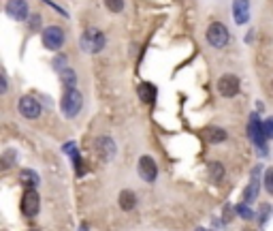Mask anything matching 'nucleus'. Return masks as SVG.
Returning <instances> with one entry per match:
<instances>
[{"label":"nucleus","instance_id":"nucleus-1","mask_svg":"<svg viewBox=\"0 0 273 231\" xmlns=\"http://www.w3.org/2000/svg\"><path fill=\"white\" fill-rule=\"evenodd\" d=\"M105 34L101 30H96V28H90L86 30L84 34H81V39H79V47L86 51V54H98L103 47H105Z\"/></svg>","mask_w":273,"mask_h":231},{"label":"nucleus","instance_id":"nucleus-2","mask_svg":"<svg viewBox=\"0 0 273 231\" xmlns=\"http://www.w3.org/2000/svg\"><path fill=\"white\" fill-rule=\"evenodd\" d=\"M60 107L66 118H75L81 111V107H84V96H81V92L75 90V88H66V92L60 101Z\"/></svg>","mask_w":273,"mask_h":231},{"label":"nucleus","instance_id":"nucleus-3","mask_svg":"<svg viewBox=\"0 0 273 231\" xmlns=\"http://www.w3.org/2000/svg\"><path fill=\"white\" fill-rule=\"evenodd\" d=\"M229 39H231V34H229V28H226L224 24H220V22L209 24V28H207V41H209V45H212V47L222 49V47L229 45Z\"/></svg>","mask_w":273,"mask_h":231},{"label":"nucleus","instance_id":"nucleus-4","mask_svg":"<svg viewBox=\"0 0 273 231\" xmlns=\"http://www.w3.org/2000/svg\"><path fill=\"white\" fill-rule=\"evenodd\" d=\"M41 41H43L45 49L58 51L64 45V30H62L60 26H47V28H43V32H41Z\"/></svg>","mask_w":273,"mask_h":231},{"label":"nucleus","instance_id":"nucleus-5","mask_svg":"<svg viewBox=\"0 0 273 231\" xmlns=\"http://www.w3.org/2000/svg\"><path fill=\"white\" fill-rule=\"evenodd\" d=\"M248 131H250V139L254 141V146H258L260 154H267V146H265L267 135H265V131H262V122L258 120V113H252Z\"/></svg>","mask_w":273,"mask_h":231},{"label":"nucleus","instance_id":"nucleus-6","mask_svg":"<svg viewBox=\"0 0 273 231\" xmlns=\"http://www.w3.org/2000/svg\"><path fill=\"white\" fill-rule=\"evenodd\" d=\"M39 208H41V197L34 189H26V193L22 195V214L34 218L39 214Z\"/></svg>","mask_w":273,"mask_h":231},{"label":"nucleus","instance_id":"nucleus-7","mask_svg":"<svg viewBox=\"0 0 273 231\" xmlns=\"http://www.w3.org/2000/svg\"><path fill=\"white\" fill-rule=\"evenodd\" d=\"M5 11L11 20H17V22H24L30 17V9H28V3H26V0H7Z\"/></svg>","mask_w":273,"mask_h":231},{"label":"nucleus","instance_id":"nucleus-8","mask_svg":"<svg viewBox=\"0 0 273 231\" xmlns=\"http://www.w3.org/2000/svg\"><path fill=\"white\" fill-rule=\"evenodd\" d=\"M136 169H139V176L143 178L145 182H156L158 178V165L154 161L152 156H141L139 158V165H136Z\"/></svg>","mask_w":273,"mask_h":231},{"label":"nucleus","instance_id":"nucleus-9","mask_svg":"<svg viewBox=\"0 0 273 231\" xmlns=\"http://www.w3.org/2000/svg\"><path fill=\"white\" fill-rule=\"evenodd\" d=\"M260 165H256V169L252 171V176H250V184H248V189H245V193H243V203H254L256 201V197H258V193H260Z\"/></svg>","mask_w":273,"mask_h":231},{"label":"nucleus","instance_id":"nucleus-10","mask_svg":"<svg viewBox=\"0 0 273 231\" xmlns=\"http://www.w3.org/2000/svg\"><path fill=\"white\" fill-rule=\"evenodd\" d=\"M239 88H241V82H239V77H235V75H222L220 79H218V92H220L222 96H235L239 92Z\"/></svg>","mask_w":273,"mask_h":231},{"label":"nucleus","instance_id":"nucleus-11","mask_svg":"<svg viewBox=\"0 0 273 231\" xmlns=\"http://www.w3.org/2000/svg\"><path fill=\"white\" fill-rule=\"evenodd\" d=\"M20 113L28 120H36L41 116V103L34 96H22L20 101Z\"/></svg>","mask_w":273,"mask_h":231},{"label":"nucleus","instance_id":"nucleus-12","mask_svg":"<svg viewBox=\"0 0 273 231\" xmlns=\"http://www.w3.org/2000/svg\"><path fill=\"white\" fill-rule=\"evenodd\" d=\"M94 148H96V154L103 158V161H111L115 156V144L109 137H98L94 141Z\"/></svg>","mask_w":273,"mask_h":231},{"label":"nucleus","instance_id":"nucleus-13","mask_svg":"<svg viewBox=\"0 0 273 231\" xmlns=\"http://www.w3.org/2000/svg\"><path fill=\"white\" fill-rule=\"evenodd\" d=\"M233 20L239 26L250 20V3L248 0H235L233 3Z\"/></svg>","mask_w":273,"mask_h":231},{"label":"nucleus","instance_id":"nucleus-14","mask_svg":"<svg viewBox=\"0 0 273 231\" xmlns=\"http://www.w3.org/2000/svg\"><path fill=\"white\" fill-rule=\"evenodd\" d=\"M136 94H139V99L143 103H154L156 101V86L150 84V82H141L136 86Z\"/></svg>","mask_w":273,"mask_h":231},{"label":"nucleus","instance_id":"nucleus-15","mask_svg":"<svg viewBox=\"0 0 273 231\" xmlns=\"http://www.w3.org/2000/svg\"><path fill=\"white\" fill-rule=\"evenodd\" d=\"M117 201H120V208H122L124 212H130V210H134V206H136V195H134L132 191H122L120 197H117Z\"/></svg>","mask_w":273,"mask_h":231},{"label":"nucleus","instance_id":"nucleus-16","mask_svg":"<svg viewBox=\"0 0 273 231\" xmlns=\"http://www.w3.org/2000/svg\"><path fill=\"white\" fill-rule=\"evenodd\" d=\"M226 137L229 135H226L224 129H207L205 131V139L209 141V144H222Z\"/></svg>","mask_w":273,"mask_h":231},{"label":"nucleus","instance_id":"nucleus-17","mask_svg":"<svg viewBox=\"0 0 273 231\" xmlns=\"http://www.w3.org/2000/svg\"><path fill=\"white\" fill-rule=\"evenodd\" d=\"M20 182L26 186V189H34V186L39 184V176L30 169H22L20 171Z\"/></svg>","mask_w":273,"mask_h":231},{"label":"nucleus","instance_id":"nucleus-18","mask_svg":"<svg viewBox=\"0 0 273 231\" xmlns=\"http://www.w3.org/2000/svg\"><path fill=\"white\" fill-rule=\"evenodd\" d=\"M209 180L214 184H220L224 180V167L222 163H209Z\"/></svg>","mask_w":273,"mask_h":231},{"label":"nucleus","instance_id":"nucleus-19","mask_svg":"<svg viewBox=\"0 0 273 231\" xmlns=\"http://www.w3.org/2000/svg\"><path fill=\"white\" fill-rule=\"evenodd\" d=\"M60 79H62V84H64L66 88H75V84H77V75H75V71H73L71 67H66V69H62L60 71Z\"/></svg>","mask_w":273,"mask_h":231},{"label":"nucleus","instance_id":"nucleus-20","mask_svg":"<svg viewBox=\"0 0 273 231\" xmlns=\"http://www.w3.org/2000/svg\"><path fill=\"white\" fill-rule=\"evenodd\" d=\"M64 152L73 158V163H75V167H77V176H81L84 171H81V161H79V152H77V146L73 144V141H69V144H64Z\"/></svg>","mask_w":273,"mask_h":231},{"label":"nucleus","instance_id":"nucleus-21","mask_svg":"<svg viewBox=\"0 0 273 231\" xmlns=\"http://www.w3.org/2000/svg\"><path fill=\"white\" fill-rule=\"evenodd\" d=\"M237 214H239L243 220H252L254 216H256V214H254V212L250 210L248 203H239V206H237Z\"/></svg>","mask_w":273,"mask_h":231},{"label":"nucleus","instance_id":"nucleus-22","mask_svg":"<svg viewBox=\"0 0 273 231\" xmlns=\"http://www.w3.org/2000/svg\"><path fill=\"white\" fill-rule=\"evenodd\" d=\"M105 7L111 13H120L122 9H124V0H105Z\"/></svg>","mask_w":273,"mask_h":231},{"label":"nucleus","instance_id":"nucleus-23","mask_svg":"<svg viewBox=\"0 0 273 231\" xmlns=\"http://www.w3.org/2000/svg\"><path fill=\"white\" fill-rule=\"evenodd\" d=\"M265 189L269 195H273V167L267 169V174H265Z\"/></svg>","mask_w":273,"mask_h":231},{"label":"nucleus","instance_id":"nucleus-24","mask_svg":"<svg viewBox=\"0 0 273 231\" xmlns=\"http://www.w3.org/2000/svg\"><path fill=\"white\" fill-rule=\"evenodd\" d=\"M66 62H69V60H66V56H58L56 60H53V69H56V71H58V73H60V71H62V69H66V67H69V65H66Z\"/></svg>","mask_w":273,"mask_h":231},{"label":"nucleus","instance_id":"nucleus-25","mask_svg":"<svg viewBox=\"0 0 273 231\" xmlns=\"http://www.w3.org/2000/svg\"><path fill=\"white\" fill-rule=\"evenodd\" d=\"M262 131H265L267 139H273V118H269V120L262 122Z\"/></svg>","mask_w":273,"mask_h":231},{"label":"nucleus","instance_id":"nucleus-26","mask_svg":"<svg viewBox=\"0 0 273 231\" xmlns=\"http://www.w3.org/2000/svg\"><path fill=\"white\" fill-rule=\"evenodd\" d=\"M269 212H271V208H269V206H262V208H260V216H258V223H260V227H265L267 218H269Z\"/></svg>","mask_w":273,"mask_h":231},{"label":"nucleus","instance_id":"nucleus-27","mask_svg":"<svg viewBox=\"0 0 273 231\" xmlns=\"http://www.w3.org/2000/svg\"><path fill=\"white\" fill-rule=\"evenodd\" d=\"M41 26V17L39 15H34V17H30V28L34 30V28H39Z\"/></svg>","mask_w":273,"mask_h":231},{"label":"nucleus","instance_id":"nucleus-28","mask_svg":"<svg viewBox=\"0 0 273 231\" xmlns=\"http://www.w3.org/2000/svg\"><path fill=\"white\" fill-rule=\"evenodd\" d=\"M196 231H205V229H196Z\"/></svg>","mask_w":273,"mask_h":231}]
</instances>
